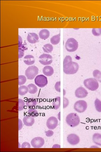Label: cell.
<instances>
[{
  "label": "cell",
  "instance_id": "484cf974",
  "mask_svg": "<svg viewBox=\"0 0 101 152\" xmlns=\"http://www.w3.org/2000/svg\"><path fill=\"white\" fill-rule=\"evenodd\" d=\"M28 116L32 118H35L38 116V111L34 109H29L28 111Z\"/></svg>",
  "mask_w": 101,
  "mask_h": 152
},
{
  "label": "cell",
  "instance_id": "d4e9b609",
  "mask_svg": "<svg viewBox=\"0 0 101 152\" xmlns=\"http://www.w3.org/2000/svg\"><path fill=\"white\" fill-rule=\"evenodd\" d=\"M93 77L96 80L101 83V72L98 70H95L93 72Z\"/></svg>",
  "mask_w": 101,
  "mask_h": 152
},
{
  "label": "cell",
  "instance_id": "44dd1931",
  "mask_svg": "<svg viewBox=\"0 0 101 152\" xmlns=\"http://www.w3.org/2000/svg\"><path fill=\"white\" fill-rule=\"evenodd\" d=\"M53 107L55 110H57L60 107V97H57L53 99Z\"/></svg>",
  "mask_w": 101,
  "mask_h": 152
},
{
  "label": "cell",
  "instance_id": "7c38bea8",
  "mask_svg": "<svg viewBox=\"0 0 101 152\" xmlns=\"http://www.w3.org/2000/svg\"><path fill=\"white\" fill-rule=\"evenodd\" d=\"M88 94L87 91L83 87H80L77 88L75 92V96L79 99H83L87 97Z\"/></svg>",
  "mask_w": 101,
  "mask_h": 152
},
{
  "label": "cell",
  "instance_id": "4fadbf2b",
  "mask_svg": "<svg viewBox=\"0 0 101 152\" xmlns=\"http://www.w3.org/2000/svg\"><path fill=\"white\" fill-rule=\"evenodd\" d=\"M39 40V37L35 33H29L27 35V40L29 43L34 44L37 42Z\"/></svg>",
  "mask_w": 101,
  "mask_h": 152
},
{
  "label": "cell",
  "instance_id": "d6986e66",
  "mask_svg": "<svg viewBox=\"0 0 101 152\" xmlns=\"http://www.w3.org/2000/svg\"><path fill=\"white\" fill-rule=\"evenodd\" d=\"M26 104L29 109H34L37 104V101L35 99H29L26 102Z\"/></svg>",
  "mask_w": 101,
  "mask_h": 152
},
{
  "label": "cell",
  "instance_id": "e0dca14e",
  "mask_svg": "<svg viewBox=\"0 0 101 152\" xmlns=\"http://www.w3.org/2000/svg\"><path fill=\"white\" fill-rule=\"evenodd\" d=\"M50 35V31L47 29H43L40 31L39 36L42 39L46 40L49 38Z\"/></svg>",
  "mask_w": 101,
  "mask_h": 152
},
{
  "label": "cell",
  "instance_id": "1f68e13d",
  "mask_svg": "<svg viewBox=\"0 0 101 152\" xmlns=\"http://www.w3.org/2000/svg\"><path fill=\"white\" fill-rule=\"evenodd\" d=\"M63 108H65L67 107L69 104V101L67 98L64 97L63 99Z\"/></svg>",
  "mask_w": 101,
  "mask_h": 152
},
{
  "label": "cell",
  "instance_id": "30bf717a",
  "mask_svg": "<svg viewBox=\"0 0 101 152\" xmlns=\"http://www.w3.org/2000/svg\"><path fill=\"white\" fill-rule=\"evenodd\" d=\"M67 140L69 143L72 145H76L80 142V137L74 133L69 135L67 136Z\"/></svg>",
  "mask_w": 101,
  "mask_h": 152
},
{
  "label": "cell",
  "instance_id": "9a60e30c",
  "mask_svg": "<svg viewBox=\"0 0 101 152\" xmlns=\"http://www.w3.org/2000/svg\"><path fill=\"white\" fill-rule=\"evenodd\" d=\"M35 62L34 57L32 55H27L24 57V62L27 65H31Z\"/></svg>",
  "mask_w": 101,
  "mask_h": 152
},
{
  "label": "cell",
  "instance_id": "4316f807",
  "mask_svg": "<svg viewBox=\"0 0 101 152\" xmlns=\"http://www.w3.org/2000/svg\"><path fill=\"white\" fill-rule=\"evenodd\" d=\"M26 81V78L25 76L20 75L18 77V84L19 86L25 84Z\"/></svg>",
  "mask_w": 101,
  "mask_h": 152
},
{
  "label": "cell",
  "instance_id": "3957f363",
  "mask_svg": "<svg viewBox=\"0 0 101 152\" xmlns=\"http://www.w3.org/2000/svg\"><path fill=\"white\" fill-rule=\"evenodd\" d=\"M84 86L88 89L91 91H95L98 89L99 84L98 81L95 79H85L84 81Z\"/></svg>",
  "mask_w": 101,
  "mask_h": 152
},
{
  "label": "cell",
  "instance_id": "603a6c76",
  "mask_svg": "<svg viewBox=\"0 0 101 152\" xmlns=\"http://www.w3.org/2000/svg\"><path fill=\"white\" fill-rule=\"evenodd\" d=\"M28 92L31 94H34L36 93L38 91V88L35 85L31 84L27 86Z\"/></svg>",
  "mask_w": 101,
  "mask_h": 152
},
{
  "label": "cell",
  "instance_id": "52a82bcc",
  "mask_svg": "<svg viewBox=\"0 0 101 152\" xmlns=\"http://www.w3.org/2000/svg\"><path fill=\"white\" fill-rule=\"evenodd\" d=\"M35 84L40 88H43L48 83L47 78L45 75H41L36 76L34 79Z\"/></svg>",
  "mask_w": 101,
  "mask_h": 152
},
{
  "label": "cell",
  "instance_id": "5b68a950",
  "mask_svg": "<svg viewBox=\"0 0 101 152\" xmlns=\"http://www.w3.org/2000/svg\"><path fill=\"white\" fill-rule=\"evenodd\" d=\"M38 69L35 66H32L27 68L25 72V75L27 79L32 80L34 79L38 73Z\"/></svg>",
  "mask_w": 101,
  "mask_h": 152
},
{
  "label": "cell",
  "instance_id": "836d02e7",
  "mask_svg": "<svg viewBox=\"0 0 101 152\" xmlns=\"http://www.w3.org/2000/svg\"><path fill=\"white\" fill-rule=\"evenodd\" d=\"M50 131H47V132H46V135L47 136L51 137L53 136L54 133L52 131H51V132L50 133Z\"/></svg>",
  "mask_w": 101,
  "mask_h": 152
},
{
  "label": "cell",
  "instance_id": "4dcf8cb0",
  "mask_svg": "<svg viewBox=\"0 0 101 152\" xmlns=\"http://www.w3.org/2000/svg\"><path fill=\"white\" fill-rule=\"evenodd\" d=\"M60 81H57L55 85V88L57 91L60 92Z\"/></svg>",
  "mask_w": 101,
  "mask_h": 152
},
{
  "label": "cell",
  "instance_id": "7a4b0ae2",
  "mask_svg": "<svg viewBox=\"0 0 101 152\" xmlns=\"http://www.w3.org/2000/svg\"><path fill=\"white\" fill-rule=\"evenodd\" d=\"M66 121L67 125L73 127L78 125L80 122L79 117L76 113H72L67 115Z\"/></svg>",
  "mask_w": 101,
  "mask_h": 152
},
{
  "label": "cell",
  "instance_id": "ac0fdd59",
  "mask_svg": "<svg viewBox=\"0 0 101 152\" xmlns=\"http://www.w3.org/2000/svg\"><path fill=\"white\" fill-rule=\"evenodd\" d=\"M92 140L94 143L98 146H101V134L100 133H95L93 135Z\"/></svg>",
  "mask_w": 101,
  "mask_h": 152
},
{
  "label": "cell",
  "instance_id": "7402d4cb",
  "mask_svg": "<svg viewBox=\"0 0 101 152\" xmlns=\"http://www.w3.org/2000/svg\"><path fill=\"white\" fill-rule=\"evenodd\" d=\"M60 33L59 34L53 36L51 39L50 41L51 43L54 45L58 44L59 43L60 41Z\"/></svg>",
  "mask_w": 101,
  "mask_h": 152
},
{
  "label": "cell",
  "instance_id": "f546056e",
  "mask_svg": "<svg viewBox=\"0 0 101 152\" xmlns=\"http://www.w3.org/2000/svg\"><path fill=\"white\" fill-rule=\"evenodd\" d=\"M92 33L95 36H100L101 35V28H93L92 29Z\"/></svg>",
  "mask_w": 101,
  "mask_h": 152
},
{
  "label": "cell",
  "instance_id": "5bb4252c",
  "mask_svg": "<svg viewBox=\"0 0 101 152\" xmlns=\"http://www.w3.org/2000/svg\"><path fill=\"white\" fill-rule=\"evenodd\" d=\"M24 124L27 127H31L34 123L35 120L34 118L29 116H25L23 119Z\"/></svg>",
  "mask_w": 101,
  "mask_h": 152
},
{
  "label": "cell",
  "instance_id": "f1b7e54d",
  "mask_svg": "<svg viewBox=\"0 0 101 152\" xmlns=\"http://www.w3.org/2000/svg\"><path fill=\"white\" fill-rule=\"evenodd\" d=\"M25 103L24 101L21 99H18V110L19 111L23 110L24 109Z\"/></svg>",
  "mask_w": 101,
  "mask_h": 152
},
{
  "label": "cell",
  "instance_id": "2e32d148",
  "mask_svg": "<svg viewBox=\"0 0 101 152\" xmlns=\"http://www.w3.org/2000/svg\"><path fill=\"white\" fill-rule=\"evenodd\" d=\"M43 73L47 77H50L54 73V70L52 67L46 66L44 67L43 70Z\"/></svg>",
  "mask_w": 101,
  "mask_h": 152
},
{
  "label": "cell",
  "instance_id": "83f0119b",
  "mask_svg": "<svg viewBox=\"0 0 101 152\" xmlns=\"http://www.w3.org/2000/svg\"><path fill=\"white\" fill-rule=\"evenodd\" d=\"M95 106L96 110L98 112H101V101L98 99L95 100Z\"/></svg>",
  "mask_w": 101,
  "mask_h": 152
},
{
  "label": "cell",
  "instance_id": "6da1fadb",
  "mask_svg": "<svg viewBox=\"0 0 101 152\" xmlns=\"http://www.w3.org/2000/svg\"><path fill=\"white\" fill-rule=\"evenodd\" d=\"M72 58L67 55L63 61V71L67 75H73L78 72L79 69L77 63L73 62Z\"/></svg>",
  "mask_w": 101,
  "mask_h": 152
},
{
  "label": "cell",
  "instance_id": "8fae6325",
  "mask_svg": "<svg viewBox=\"0 0 101 152\" xmlns=\"http://www.w3.org/2000/svg\"><path fill=\"white\" fill-rule=\"evenodd\" d=\"M58 125V120L54 117H51L47 120L46 125L50 129H54Z\"/></svg>",
  "mask_w": 101,
  "mask_h": 152
},
{
  "label": "cell",
  "instance_id": "277c9868",
  "mask_svg": "<svg viewBox=\"0 0 101 152\" xmlns=\"http://www.w3.org/2000/svg\"><path fill=\"white\" fill-rule=\"evenodd\" d=\"M78 47V42L73 38L69 39L65 44L66 49L69 52H73L76 51Z\"/></svg>",
  "mask_w": 101,
  "mask_h": 152
},
{
  "label": "cell",
  "instance_id": "e575fe53",
  "mask_svg": "<svg viewBox=\"0 0 101 152\" xmlns=\"http://www.w3.org/2000/svg\"><path fill=\"white\" fill-rule=\"evenodd\" d=\"M22 127V123L21 120L19 119V131L21 130Z\"/></svg>",
  "mask_w": 101,
  "mask_h": 152
},
{
  "label": "cell",
  "instance_id": "d6a6232c",
  "mask_svg": "<svg viewBox=\"0 0 101 152\" xmlns=\"http://www.w3.org/2000/svg\"><path fill=\"white\" fill-rule=\"evenodd\" d=\"M30 144L27 142H24L21 146L22 148H30Z\"/></svg>",
  "mask_w": 101,
  "mask_h": 152
},
{
  "label": "cell",
  "instance_id": "cb8c5ba5",
  "mask_svg": "<svg viewBox=\"0 0 101 152\" xmlns=\"http://www.w3.org/2000/svg\"><path fill=\"white\" fill-rule=\"evenodd\" d=\"M43 51L45 53H50L52 52L53 49L52 45L50 44H46L44 45L43 47Z\"/></svg>",
  "mask_w": 101,
  "mask_h": 152
},
{
  "label": "cell",
  "instance_id": "8992f818",
  "mask_svg": "<svg viewBox=\"0 0 101 152\" xmlns=\"http://www.w3.org/2000/svg\"><path fill=\"white\" fill-rule=\"evenodd\" d=\"M87 108V103L83 100H80L77 101L74 105L75 110L79 113H82L85 112Z\"/></svg>",
  "mask_w": 101,
  "mask_h": 152
},
{
  "label": "cell",
  "instance_id": "9c48e42d",
  "mask_svg": "<svg viewBox=\"0 0 101 152\" xmlns=\"http://www.w3.org/2000/svg\"><path fill=\"white\" fill-rule=\"evenodd\" d=\"M31 145L34 148H40L43 146L45 144V140L40 137H36L31 141Z\"/></svg>",
  "mask_w": 101,
  "mask_h": 152
},
{
  "label": "cell",
  "instance_id": "ffe728a7",
  "mask_svg": "<svg viewBox=\"0 0 101 152\" xmlns=\"http://www.w3.org/2000/svg\"><path fill=\"white\" fill-rule=\"evenodd\" d=\"M28 92V88L27 87L25 86H20L18 89V93L19 95L24 96Z\"/></svg>",
  "mask_w": 101,
  "mask_h": 152
},
{
  "label": "cell",
  "instance_id": "ba28073f",
  "mask_svg": "<svg viewBox=\"0 0 101 152\" xmlns=\"http://www.w3.org/2000/svg\"><path fill=\"white\" fill-rule=\"evenodd\" d=\"M39 61L42 64L44 65H48L52 63L53 57L50 55L43 53L39 57Z\"/></svg>",
  "mask_w": 101,
  "mask_h": 152
}]
</instances>
